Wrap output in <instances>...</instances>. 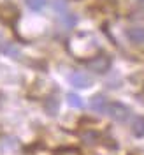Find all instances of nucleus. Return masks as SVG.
Segmentation results:
<instances>
[{"label": "nucleus", "instance_id": "13", "mask_svg": "<svg viewBox=\"0 0 144 155\" xmlns=\"http://www.w3.org/2000/svg\"><path fill=\"white\" fill-rule=\"evenodd\" d=\"M83 139L86 141L88 145H91V143H95L97 141V134L95 132H85V134H83Z\"/></svg>", "mask_w": 144, "mask_h": 155}, {"label": "nucleus", "instance_id": "4", "mask_svg": "<svg viewBox=\"0 0 144 155\" xmlns=\"http://www.w3.org/2000/svg\"><path fill=\"white\" fill-rule=\"evenodd\" d=\"M126 37L134 44H144V27H132L126 30Z\"/></svg>", "mask_w": 144, "mask_h": 155}, {"label": "nucleus", "instance_id": "8", "mask_svg": "<svg viewBox=\"0 0 144 155\" xmlns=\"http://www.w3.org/2000/svg\"><path fill=\"white\" fill-rule=\"evenodd\" d=\"M132 132H134L137 137H141V136H144V118H135L134 124H132Z\"/></svg>", "mask_w": 144, "mask_h": 155}, {"label": "nucleus", "instance_id": "9", "mask_svg": "<svg viewBox=\"0 0 144 155\" xmlns=\"http://www.w3.org/2000/svg\"><path fill=\"white\" fill-rule=\"evenodd\" d=\"M67 102H69V106H72V107H83V99L77 94H69Z\"/></svg>", "mask_w": 144, "mask_h": 155}, {"label": "nucleus", "instance_id": "11", "mask_svg": "<svg viewBox=\"0 0 144 155\" xmlns=\"http://www.w3.org/2000/svg\"><path fill=\"white\" fill-rule=\"evenodd\" d=\"M62 21H63V25L67 27V28H72L74 25H76V16L74 14H70V12H63V18H62Z\"/></svg>", "mask_w": 144, "mask_h": 155}, {"label": "nucleus", "instance_id": "1", "mask_svg": "<svg viewBox=\"0 0 144 155\" xmlns=\"http://www.w3.org/2000/svg\"><path fill=\"white\" fill-rule=\"evenodd\" d=\"M86 67L91 69V71L97 72V74H104V72H107L109 67H111V58L107 57V55H98V57L88 60Z\"/></svg>", "mask_w": 144, "mask_h": 155}, {"label": "nucleus", "instance_id": "10", "mask_svg": "<svg viewBox=\"0 0 144 155\" xmlns=\"http://www.w3.org/2000/svg\"><path fill=\"white\" fill-rule=\"evenodd\" d=\"M55 155H83L77 148H72V146H65V148H58Z\"/></svg>", "mask_w": 144, "mask_h": 155}, {"label": "nucleus", "instance_id": "12", "mask_svg": "<svg viewBox=\"0 0 144 155\" xmlns=\"http://www.w3.org/2000/svg\"><path fill=\"white\" fill-rule=\"evenodd\" d=\"M27 5L32 11H40L46 5V0H27Z\"/></svg>", "mask_w": 144, "mask_h": 155}, {"label": "nucleus", "instance_id": "6", "mask_svg": "<svg viewBox=\"0 0 144 155\" xmlns=\"http://www.w3.org/2000/svg\"><path fill=\"white\" fill-rule=\"evenodd\" d=\"M58 107H60V102H58L56 97H48L46 99V102H44V109H46V113L51 116H55L58 113Z\"/></svg>", "mask_w": 144, "mask_h": 155}, {"label": "nucleus", "instance_id": "5", "mask_svg": "<svg viewBox=\"0 0 144 155\" xmlns=\"http://www.w3.org/2000/svg\"><path fill=\"white\" fill-rule=\"evenodd\" d=\"M90 106L93 111H98V113H104L107 107V99L102 94H97V95L91 97V101H90Z\"/></svg>", "mask_w": 144, "mask_h": 155}, {"label": "nucleus", "instance_id": "2", "mask_svg": "<svg viewBox=\"0 0 144 155\" xmlns=\"http://www.w3.org/2000/svg\"><path fill=\"white\" fill-rule=\"evenodd\" d=\"M106 113L113 120L116 122H125L126 118L130 116V111H128V107L123 106V104H120V102H113V104H107L106 107Z\"/></svg>", "mask_w": 144, "mask_h": 155}, {"label": "nucleus", "instance_id": "7", "mask_svg": "<svg viewBox=\"0 0 144 155\" xmlns=\"http://www.w3.org/2000/svg\"><path fill=\"white\" fill-rule=\"evenodd\" d=\"M0 51L5 53V55H9V57H12V58L19 57V49L16 46H12L11 42H7V41H2V39H0Z\"/></svg>", "mask_w": 144, "mask_h": 155}, {"label": "nucleus", "instance_id": "3", "mask_svg": "<svg viewBox=\"0 0 144 155\" xmlns=\"http://www.w3.org/2000/svg\"><path fill=\"white\" fill-rule=\"evenodd\" d=\"M69 81L74 85L76 88H88V87H91V78L88 76V74H85V72H72L70 76H69Z\"/></svg>", "mask_w": 144, "mask_h": 155}]
</instances>
